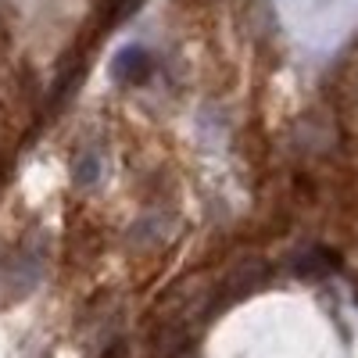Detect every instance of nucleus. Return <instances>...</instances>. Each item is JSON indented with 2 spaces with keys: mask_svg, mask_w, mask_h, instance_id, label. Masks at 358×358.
Listing matches in <instances>:
<instances>
[{
  "mask_svg": "<svg viewBox=\"0 0 358 358\" xmlns=\"http://www.w3.org/2000/svg\"><path fill=\"white\" fill-rule=\"evenodd\" d=\"M43 280V251L33 244H22L11 251H0V308L18 305L22 297L36 290Z\"/></svg>",
  "mask_w": 358,
  "mask_h": 358,
  "instance_id": "nucleus-1",
  "label": "nucleus"
},
{
  "mask_svg": "<svg viewBox=\"0 0 358 358\" xmlns=\"http://www.w3.org/2000/svg\"><path fill=\"white\" fill-rule=\"evenodd\" d=\"M115 76L122 83H143L147 76H151V54L140 50V47H126L122 54L115 57Z\"/></svg>",
  "mask_w": 358,
  "mask_h": 358,
  "instance_id": "nucleus-2",
  "label": "nucleus"
},
{
  "mask_svg": "<svg viewBox=\"0 0 358 358\" xmlns=\"http://www.w3.org/2000/svg\"><path fill=\"white\" fill-rule=\"evenodd\" d=\"M101 176H104V169H101V155H97V151H86V155L76 158L72 179H76L79 190H94V187L101 183Z\"/></svg>",
  "mask_w": 358,
  "mask_h": 358,
  "instance_id": "nucleus-3",
  "label": "nucleus"
}]
</instances>
